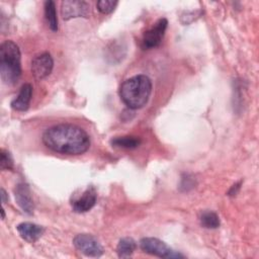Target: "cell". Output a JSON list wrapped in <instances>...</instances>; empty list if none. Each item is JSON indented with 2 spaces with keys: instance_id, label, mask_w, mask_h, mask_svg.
<instances>
[{
  "instance_id": "cell-1",
  "label": "cell",
  "mask_w": 259,
  "mask_h": 259,
  "mask_svg": "<svg viewBox=\"0 0 259 259\" xmlns=\"http://www.w3.org/2000/svg\"><path fill=\"white\" fill-rule=\"evenodd\" d=\"M44 145L64 155H81L90 148V138L80 126L61 123L47 128L41 137Z\"/></svg>"
},
{
  "instance_id": "cell-2",
  "label": "cell",
  "mask_w": 259,
  "mask_h": 259,
  "mask_svg": "<svg viewBox=\"0 0 259 259\" xmlns=\"http://www.w3.org/2000/svg\"><path fill=\"white\" fill-rule=\"evenodd\" d=\"M152 93V81L143 74L131 77L119 87V97L130 109H139L147 104Z\"/></svg>"
},
{
  "instance_id": "cell-3",
  "label": "cell",
  "mask_w": 259,
  "mask_h": 259,
  "mask_svg": "<svg viewBox=\"0 0 259 259\" xmlns=\"http://www.w3.org/2000/svg\"><path fill=\"white\" fill-rule=\"evenodd\" d=\"M20 50L12 40H5L0 46V76L6 85H14L21 76Z\"/></svg>"
},
{
  "instance_id": "cell-4",
  "label": "cell",
  "mask_w": 259,
  "mask_h": 259,
  "mask_svg": "<svg viewBox=\"0 0 259 259\" xmlns=\"http://www.w3.org/2000/svg\"><path fill=\"white\" fill-rule=\"evenodd\" d=\"M140 248L147 254L157 256L160 258L167 259H177L183 258L179 252H176L172 248H170L166 243L157 239V238H143L140 241Z\"/></svg>"
},
{
  "instance_id": "cell-5",
  "label": "cell",
  "mask_w": 259,
  "mask_h": 259,
  "mask_svg": "<svg viewBox=\"0 0 259 259\" xmlns=\"http://www.w3.org/2000/svg\"><path fill=\"white\" fill-rule=\"evenodd\" d=\"M73 244L77 250L89 257H100L103 248L98 240L89 234H78L73 239Z\"/></svg>"
},
{
  "instance_id": "cell-6",
  "label": "cell",
  "mask_w": 259,
  "mask_h": 259,
  "mask_svg": "<svg viewBox=\"0 0 259 259\" xmlns=\"http://www.w3.org/2000/svg\"><path fill=\"white\" fill-rule=\"evenodd\" d=\"M168 21L165 18H161L156 21L149 30L144 32L141 40V47L144 50H150L158 47L164 37Z\"/></svg>"
},
{
  "instance_id": "cell-7",
  "label": "cell",
  "mask_w": 259,
  "mask_h": 259,
  "mask_svg": "<svg viewBox=\"0 0 259 259\" xmlns=\"http://www.w3.org/2000/svg\"><path fill=\"white\" fill-rule=\"evenodd\" d=\"M61 13L65 20L76 17H88L90 15V4L86 1L65 0L62 2Z\"/></svg>"
},
{
  "instance_id": "cell-8",
  "label": "cell",
  "mask_w": 259,
  "mask_h": 259,
  "mask_svg": "<svg viewBox=\"0 0 259 259\" xmlns=\"http://www.w3.org/2000/svg\"><path fill=\"white\" fill-rule=\"evenodd\" d=\"M54 68V60L49 53L35 56L31 61V74L36 80L48 77Z\"/></svg>"
},
{
  "instance_id": "cell-9",
  "label": "cell",
  "mask_w": 259,
  "mask_h": 259,
  "mask_svg": "<svg viewBox=\"0 0 259 259\" xmlns=\"http://www.w3.org/2000/svg\"><path fill=\"white\" fill-rule=\"evenodd\" d=\"M97 193L94 187L89 186L87 187L81 195L76 197L72 200V208L75 212L82 213L90 210L96 203Z\"/></svg>"
},
{
  "instance_id": "cell-10",
  "label": "cell",
  "mask_w": 259,
  "mask_h": 259,
  "mask_svg": "<svg viewBox=\"0 0 259 259\" xmlns=\"http://www.w3.org/2000/svg\"><path fill=\"white\" fill-rule=\"evenodd\" d=\"M14 196L17 204L27 214H31L34 209V203L31 197L29 186L26 183H18L14 189Z\"/></svg>"
},
{
  "instance_id": "cell-11",
  "label": "cell",
  "mask_w": 259,
  "mask_h": 259,
  "mask_svg": "<svg viewBox=\"0 0 259 259\" xmlns=\"http://www.w3.org/2000/svg\"><path fill=\"white\" fill-rule=\"evenodd\" d=\"M16 229L20 237L29 243L36 242L45 232V229L42 227L27 222L20 223L19 225H17Z\"/></svg>"
},
{
  "instance_id": "cell-12",
  "label": "cell",
  "mask_w": 259,
  "mask_h": 259,
  "mask_svg": "<svg viewBox=\"0 0 259 259\" xmlns=\"http://www.w3.org/2000/svg\"><path fill=\"white\" fill-rule=\"evenodd\" d=\"M32 96V86L25 83L21 86L17 96L11 101V107L17 111L27 110Z\"/></svg>"
},
{
  "instance_id": "cell-13",
  "label": "cell",
  "mask_w": 259,
  "mask_h": 259,
  "mask_svg": "<svg viewBox=\"0 0 259 259\" xmlns=\"http://www.w3.org/2000/svg\"><path fill=\"white\" fill-rule=\"evenodd\" d=\"M141 139L135 136H123L115 137L111 139L110 144L114 148L119 149H136L141 145Z\"/></svg>"
},
{
  "instance_id": "cell-14",
  "label": "cell",
  "mask_w": 259,
  "mask_h": 259,
  "mask_svg": "<svg viewBox=\"0 0 259 259\" xmlns=\"http://www.w3.org/2000/svg\"><path fill=\"white\" fill-rule=\"evenodd\" d=\"M137 248V243L133 238L125 237L119 240L117 247H116V252L119 258H127L133 255Z\"/></svg>"
},
{
  "instance_id": "cell-15",
  "label": "cell",
  "mask_w": 259,
  "mask_h": 259,
  "mask_svg": "<svg viewBox=\"0 0 259 259\" xmlns=\"http://www.w3.org/2000/svg\"><path fill=\"white\" fill-rule=\"evenodd\" d=\"M45 17H46L49 27L53 31H57L58 30V18H57L56 4L52 0H48L45 2Z\"/></svg>"
},
{
  "instance_id": "cell-16",
  "label": "cell",
  "mask_w": 259,
  "mask_h": 259,
  "mask_svg": "<svg viewBox=\"0 0 259 259\" xmlns=\"http://www.w3.org/2000/svg\"><path fill=\"white\" fill-rule=\"evenodd\" d=\"M200 225L206 229H217L220 227L219 215L211 210H204L199 217Z\"/></svg>"
},
{
  "instance_id": "cell-17",
  "label": "cell",
  "mask_w": 259,
  "mask_h": 259,
  "mask_svg": "<svg viewBox=\"0 0 259 259\" xmlns=\"http://www.w3.org/2000/svg\"><path fill=\"white\" fill-rule=\"evenodd\" d=\"M118 2L117 1H108V0H101V1H98L96 6H97V9L103 13V14H109L111 13L114 8L117 6Z\"/></svg>"
},
{
  "instance_id": "cell-18",
  "label": "cell",
  "mask_w": 259,
  "mask_h": 259,
  "mask_svg": "<svg viewBox=\"0 0 259 259\" xmlns=\"http://www.w3.org/2000/svg\"><path fill=\"white\" fill-rule=\"evenodd\" d=\"M0 164H1V169L2 170H11V169H13V160H12L10 154L5 150H1Z\"/></svg>"
},
{
  "instance_id": "cell-19",
  "label": "cell",
  "mask_w": 259,
  "mask_h": 259,
  "mask_svg": "<svg viewBox=\"0 0 259 259\" xmlns=\"http://www.w3.org/2000/svg\"><path fill=\"white\" fill-rule=\"evenodd\" d=\"M240 185H241V182H238V183L234 184V185L231 187V189L229 190L228 195H230V196H235V195L238 193L239 189H240Z\"/></svg>"
},
{
  "instance_id": "cell-20",
  "label": "cell",
  "mask_w": 259,
  "mask_h": 259,
  "mask_svg": "<svg viewBox=\"0 0 259 259\" xmlns=\"http://www.w3.org/2000/svg\"><path fill=\"white\" fill-rule=\"evenodd\" d=\"M0 195H1V201H2V203H5V202L8 200V196H7L6 191H5L3 188H1V190H0Z\"/></svg>"
},
{
  "instance_id": "cell-21",
  "label": "cell",
  "mask_w": 259,
  "mask_h": 259,
  "mask_svg": "<svg viewBox=\"0 0 259 259\" xmlns=\"http://www.w3.org/2000/svg\"><path fill=\"white\" fill-rule=\"evenodd\" d=\"M1 213H2V219H5V211H4V208L2 207L1 209Z\"/></svg>"
}]
</instances>
